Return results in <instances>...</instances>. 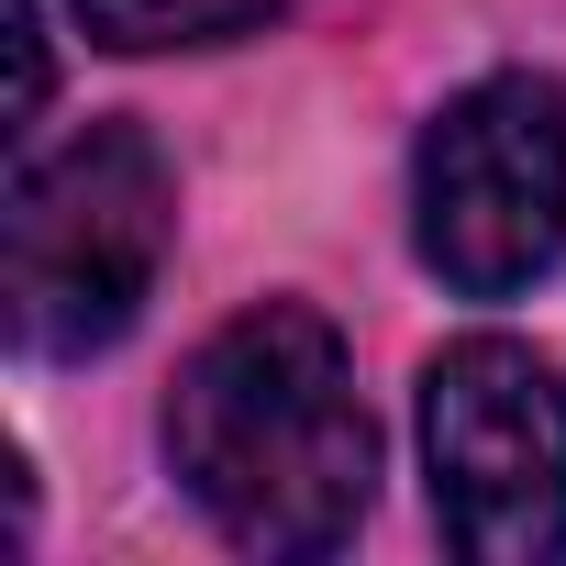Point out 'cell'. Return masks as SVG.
<instances>
[{
	"label": "cell",
	"mask_w": 566,
	"mask_h": 566,
	"mask_svg": "<svg viewBox=\"0 0 566 566\" xmlns=\"http://www.w3.org/2000/svg\"><path fill=\"white\" fill-rule=\"evenodd\" d=\"M167 467L244 555H334L378 489V422L323 312L255 301L167 389Z\"/></svg>",
	"instance_id": "obj_1"
},
{
	"label": "cell",
	"mask_w": 566,
	"mask_h": 566,
	"mask_svg": "<svg viewBox=\"0 0 566 566\" xmlns=\"http://www.w3.org/2000/svg\"><path fill=\"white\" fill-rule=\"evenodd\" d=\"M167 222H178V178L156 156V134L134 123H90L56 156H34L12 178V222H0V301L34 356H101L167 266Z\"/></svg>",
	"instance_id": "obj_2"
},
{
	"label": "cell",
	"mask_w": 566,
	"mask_h": 566,
	"mask_svg": "<svg viewBox=\"0 0 566 566\" xmlns=\"http://www.w3.org/2000/svg\"><path fill=\"white\" fill-rule=\"evenodd\" d=\"M422 467L433 522L467 566L566 555V378L533 345L467 334L422 367Z\"/></svg>",
	"instance_id": "obj_3"
},
{
	"label": "cell",
	"mask_w": 566,
	"mask_h": 566,
	"mask_svg": "<svg viewBox=\"0 0 566 566\" xmlns=\"http://www.w3.org/2000/svg\"><path fill=\"white\" fill-rule=\"evenodd\" d=\"M422 266L467 301H511L566 255V90L555 78H478L444 101L411 167Z\"/></svg>",
	"instance_id": "obj_4"
},
{
	"label": "cell",
	"mask_w": 566,
	"mask_h": 566,
	"mask_svg": "<svg viewBox=\"0 0 566 566\" xmlns=\"http://www.w3.org/2000/svg\"><path fill=\"white\" fill-rule=\"evenodd\" d=\"M290 0H78V23L123 56H167V45H233V34H266Z\"/></svg>",
	"instance_id": "obj_5"
},
{
	"label": "cell",
	"mask_w": 566,
	"mask_h": 566,
	"mask_svg": "<svg viewBox=\"0 0 566 566\" xmlns=\"http://www.w3.org/2000/svg\"><path fill=\"white\" fill-rule=\"evenodd\" d=\"M0 34H12V123L45 112V34H34V0H0Z\"/></svg>",
	"instance_id": "obj_6"
}]
</instances>
